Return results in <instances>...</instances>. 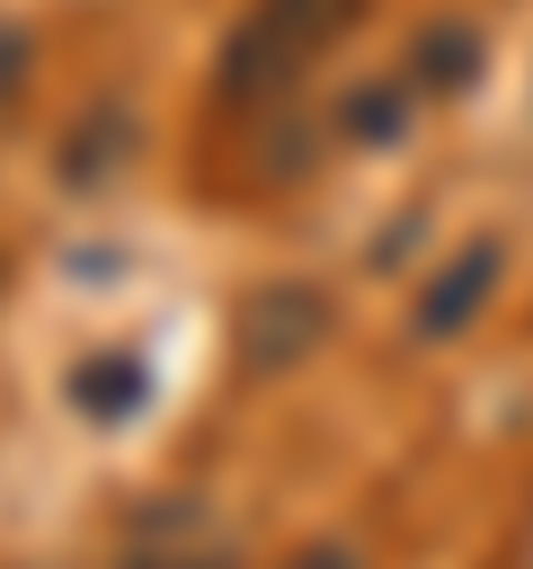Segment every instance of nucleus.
<instances>
[{"label": "nucleus", "instance_id": "nucleus-3", "mask_svg": "<svg viewBox=\"0 0 533 569\" xmlns=\"http://www.w3.org/2000/svg\"><path fill=\"white\" fill-rule=\"evenodd\" d=\"M489 284H497V240H471V249L426 284V302H418V320H409V329H418V338H453V329L489 302Z\"/></svg>", "mask_w": 533, "mask_h": 569}, {"label": "nucleus", "instance_id": "nucleus-6", "mask_svg": "<svg viewBox=\"0 0 533 569\" xmlns=\"http://www.w3.org/2000/svg\"><path fill=\"white\" fill-rule=\"evenodd\" d=\"M115 133H124V116H89V124H80V142L62 151V178H98V169H115V160H124V142H115Z\"/></svg>", "mask_w": 533, "mask_h": 569}, {"label": "nucleus", "instance_id": "nucleus-5", "mask_svg": "<svg viewBox=\"0 0 533 569\" xmlns=\"http://www.w3.org/2000/svg\"><path fill=\"white\" fill-rule=\"evenodd\" d=\"M258 18H266V27H275V36L293 44V53H311L320 36H338V27L355 18V0H266Z\"/></svg>", "mask_w": 533, "mask_h": 569}, {"label": "nucleus", "instance_id": "nucleus-2", "mask_svg": "<svg viewBox=\"0 0 533 569\" xmlns=\"http://www.w3.org/2000/svg\"><path fill=\"white\" fill-rule=\"evenodd\" d=\"M62 400H71L89 427H124V418L151 400L142 347H98V356H80V365H71V382H62Z\"/></svg>", "mask_w": 533, "mask_h": 569}, {"label": "nucleus", "instance_id": "nucleus-4", "mask_svg": "<svg viewBox=\"0 0 533 569\" xmlns=\"http://www.w3.org/2000/svg\"><path fill=\"white\" fill-rule=\"evenodd\" d=\"M471 71H480V36H471V27L444 18V27L418 36V80H426V89H462Z\"/></svg>", "mask_w": 533, "mask_h": 569}, {"label": "nucleus", "instance_id": "nucleus-7", "mask_svg": "<svg viewBox=\"0 0 533 569\" xmlns=\"http://www.w3.org/2000/svg\"><path fill=\"white\" fill-rule=\"evenodd\" d=\"M338 124H346L355 142H391V133H400V89L382 80V89H364V98H346V107H338Z\"/></svg>", "mask_w": 533, "mask_h": 569}, {"label": "nucleus", "instance_id": "nucleus-8", "mask_svg": "<svg viewBox=\"0 0 533 569\" xmlns=\"http://www.w3.org/2000/svg\"><path fill=\"white\" fill-rule=\"evenodd\" d=\"M293 569H355V551H346V542H311Z\"/></svg>", "mask_w": 533, "mask_h": 569}, {"label": "nucleus", "instance_id": "nucleus-1", "mask_svg": "<svg viewBox=\"0 0 533 569\" xmlns=\"http://www.w3.org/2000/svg\"><path fill=\"white\" fill-rule=\"evenodd\" d=\"M320 329H329V302H320L311 284H258V293L240 302V356H249L258 373L302 365V356L320 347Z\"/></svg>", "mask_w": 533, "mask_h": 569}]
</instances>
